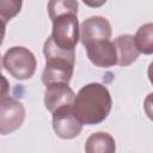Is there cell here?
<instances>
[{
	"label": "cell",
	"mask_w": 153,
	"mask_h": 153,
	"mask_svg": "<svg viewBox=\"0 0 153 153\" xmlns=\"http://www.w3.org/2000/svg\"><path fill=\"white\" fill-rule=\"evenodd\" d=\"M78 6V1L74 0H53L47 5L53 22L50 37L57 47L66 50H75L80 38Z\"/></svg>",
	"instance_id": "obj_1"
},
{
	"label": "cell",
	"mask_w": 153,
	"mask_h": 153,
	"mask_svg": "<svg viewBox=\"0 0 153 153\" xmlns=\"http://www.w3.org/2000/svg\"><path fill=\"white\" fill-rule=\"evenodd\" d=\"M112 99L106 86L91 82L82 86L75 94L72 110L81 124H98L110 114Z\"/></svg>",
	"instance_id": "obj_2"
},
{
	"label": "cell",
	"mask_w": 153,
	"mask_h": 153,
	"mask_svg": "<svg viewBox=\"0 0 153 153\" xmlns=\"http://www.w3.org/2000/svg\"><path fill=\"white\" fill-rule=\"evenodd\" d=\"M45 66L42 73V82L45 86L55 84L68 85L75 63V50H66L57 47L49 36L43 45Z\"/></svg>",
	"instance_id": "obj_3"
},
{
	"label": "cell",
	"mask_w": 153,
	"mask_h": 153,
	"mask_svg": "<svg viewBox=\"0 0 153 153\" xmlns=\"http://www.w3.org/2000/svg\"><path fill=\"white\" fill-rule=\"evenodd\" d=\"M2 67L16 79H30L37 67V61L31 50L25 47H12L2 56Z\"/></svg>",
	"instance_id": "obj_4"
},
{
	"label": "cell",
	"mask_w": 153,
	"mask_h": 153,
	"mask_svg": "<svg viewBox=\"0 0 153 153\" xmlns=\"http://www.w3.org/2000/svg\"><path fill=\"white\" fill-rule=\"evenodd\" d=\"M25 108L14 98L2 96L0 98V133L2 135L17 130L24 122Z\"/></svg>",
	"instance_id": "obj_5"
},
{
	"label": "cell",
	"mask_w": 153,
	"mask_h": 153,
	"mask_svg": "<svg viewBox=\"0 0 153 153\" xmlns=\"http://www.w3.org/2000/svg\"><path fill=\"white\" fill-rule=\"evenodd\" d=\"M111 32V25L106 18L102 16H93L81 23L80 39L82 45L98 41H110Z\"/></svg>",
	"instance_id": "obj_6"
},
{
	"label": "cell",
	"mask_w": 153,
	"mask_h": 153,
	"mask_svg": "<svg viewBox=\"0 0 153 153\" xmlns=\"http://www.w3.org/2000/svg\"><path fill=\"white\" fill-rule=\"evenodd\" d=\"M53 128L59 137L71 140L81 133L82 124L74 116L72 106H67L53 114Z\"/></svg>",
	"instance_id": "obj_7"
},
{
	"label": "cell",
	"mask_w": 153,
	"mask_h": 153,
	"mask_svg": "<svg viewBox=\"0 0 153 153\" xmlns=\"http://www.w3.org/2000/svg\"><path fill=\"white\" fill-rule=\"evenodd\" d=\"M85 47L88 60L96 66L100 68H108L117 65V50L111 41H98L88 43Z\"/></svg>",
	"instance_id": "obj_8"
},
{
	"label": "cell",
	"mask_w": 153,
	"mask_h": 153,
	"mask_svg": "<svg viewBox=\"0 0 153 153\" xmlns=\"http://www.w3.org/2000/svg\"><path fill=\"white\" fill-rule=\"evenodd\" d=\"M75 98L74 91L65 84H55L47 86L44 91V105L48 111L54 114L55 111L72 106Z\"/></svg>",
	"instance_id": "obj_9"
},
{
	"label": "cell",
	"mask_w": 153,
	"mask_h": 153,
	"mask_svg": "<svg viewBox=\"0 0 153 153\" xmlns=\"http://www.w3.org/2000/svg\"><path fill=\"white\" fill-rule=\"evenodd\" d=\"M114 44H115L116 50H117V57H118L117 65L126 67V66H129L137 60L140 51L136 47L134 36L128 35V33L121 35V36L115 38Z\"/></svg>",
	"instance_id": "obj_10"
},
{
	"label": "cell",
	"mask_w": 153,
	"mask_h": 153,
	"mask_svg": "<svg viewBox=\"0 0 153 153\" xmlns=\"http://www.w3.org/2000/svg\"><path fill=\"white\" fill-rule=\"evenodd\" d=\"M85 153H115V139L105 131H97L91 134L85 142Z\"/></svg>",
	"instance_id": "obj_11"
},
{
	"label": "cell",
	"mask_w": 153,
	"mask_h": 153,
	"mask_svg": "<svg viewBox=\"0 0 153 153\" xmlns=\"http://www.w3.org/2000/svg\"><path fill=\"white\" fill-rule=\"evenodd\" d=\"M134 38L140 53L145 55L153 54V23L141 25L137 29Z\"/></svg>",
	"instance_id": "obj_12"
},
{
	"label": "cell",
	"mask_w": 153,
	"mask_h": 153,
	"mask_svg": "<svg viewBox=\"0 0 153 153\" xmlns=\"http://www.w3.org/2000/svg\"><path fill=\"white\" fill-rule=\"evenodd\" d=\"M20 7H22V1L4 0V1L0 2V16H1V19H2L4 26L6 25L7 20L13 18L20 11Z\"/></svg>",
	"instance_id": "obj_13"
},
{
	"label": "cell",
	"mask_w": 153,
	"mask_h": 153,
	"mask_svg": "<svg viewBox=\"0 0 153 153\" xmlns=\"http://www.w3.org/2000/svg\"><path fill=\"white\" fill-rule=\"evenodd\" d=\"M143 109L151 121H153V92L148 93L143 102Z\"/></svg>",
	"instance_id": "obj_14"
},
{
	"label": "cell",
	"mask_w": 153,
	"mask_h": 153,
	"mask_svg": "<svg viewBox=\"0 0 153 153\" xmlns=\"http://www.w3.org/2000/svg\"><path fill=\"white\" fill-rule=\"evenodd\" d=\"M147 75H148V79L151 81V84L153 85V61L149 63L148 66V69H147Z\"/></svg>",
	"instance_id": "obj_15"
}]
</instances>
